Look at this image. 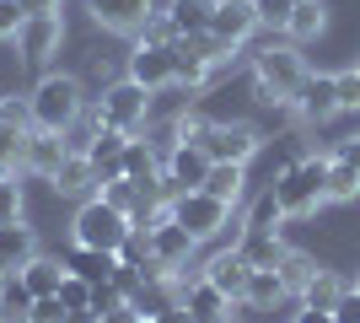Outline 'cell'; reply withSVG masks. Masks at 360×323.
<instances>
[{"label":"cell","instance_id":"cell-8","mask_svg":"<svg viewBox=\"0 0 360 323\" xmlns=\"http://www.w3.org/2000/svg\"><path fill=\"white\" fill-rule=\"evenodd\" d=\"M65 156H70V146H65L60 129H27V140H22V156H16V172H32V178H54V172L65 167Z\"/></svg>","mask_w":360,"mask_h":323},{"label":"cell","instance_id":"cell-26","mask_svg":"<svg viewBox=\"0 0 360 323\" xmlns=\"http://www.w3.org/2000/svg\"><path fill=\"white\" fill-rule=\"evenodd\" d=\"M274 302H285L280 270H253V280H248V296H242L237 308H248V312H264V308H274Z\"/></svg>","mask_w":360,"mask_h":323},{"label":"cell","instance_id":"cell-7","mask_svg":"<svg viewBox=\"0 0 360 323\" xmlns=\"http://www.w3.org/2000/svg\"><path fill=\"white\" fill-rule=\"evenodd\" d=\"M205 151H210V162H242L248 167L264 151V129L253 119H215L210 135H205Z\"/></svg>","mask_w":360,"mask_h":323},{"label":"cell","instance_id":"cell-47","mask_svg":"<svg viewBox=\"0 0 360 323\" xmlns=\"http://www.w3.org/2000/svg\"><path fill=\"white\" fill-rule=\"evenodd\" d=\"M22 11L27 16H49V11H60V0H22Z\"/></svg>","mask_w":360,"mask_h":323},{"label":"cell","instance_id":"cell-1","mask_svg":"<svg viewBox=\"0 0 360 323\" xmlns=\"http://www.w3.org/2000/svg\"><path fill=\"white\" fill-rule=\"evenodd\" d=\"M22 103H27L32 129H60V135L86 113V92H81V81H75L70 70H44Z\"/></svg>","mask_w":360,"mask_h":323},{"label":"cell","instance_id":"cell-25","mask_svg":"<svg viewBox=\"0 0 360 323\" xmlns=\"http://www.w3.org/2000/svg\"><path fill=\"white\" fill-rule=\"evenodd\" d=\"M242 184H248V167H242V162H210V172H205V184H199V189H210L215 200L237 205L242 200Z\"/></svg>","mask_w":360,"mask_h":323},{"label":"cell","instance_id":"cell-20","mask_svg":"<svg viewBox=\"0 0 360 323\" xmlns=\"http://www.w3.org/2000/svg\"><path fill=\"white\" fill-rule=\"evenodd\" d=\"M237 253L253 264V270H274V264L285 259V243H280V232H242Z\"/></svg>","mask_w":360,"mask_h":323},{"label":"cell","instance_id":"cell-29","mask_svg":"<svg viewBox=\"0 0 360 323\" xmlns=\"http://www.w3.org/2000/svg\"><path fill=\"white\" fill-rule=\"evenodd\" d=\"M345 286H349V280L339 275V270H323V264H317V275L307 280V291H301V302H307V308H328V312H333V302L345 296Z\"/></svg>","mask_w":360,"mask_h":323},{"label":"cell","instance_id":"cell-35","mask_svg":"<svg viewBox=\"0 0 360 323\" xmlns=\"http://www.w3.org/2000/svg\"><path fill=\"white\" fill-rule=\"evenodd\" d=\"M253 11H258V27H269V32L290 27V0H253Z\"/></svg>","mask_w":360,"mask_h":323},{"label":"cell","instance_id":"cell-40","mask_svg":"<svg viewBox=\"0 0 360 323\" xmlns=\"http://www.w3.org/2000/svg\"><path fill=\"white\" fill-rule=\"evenodd\" d=\"M119 308H129V302H124V291L113 286V280L91 286V312H97V318H103V312H119Z\"/></svg>","mask_w":360,"mask_h":323},{"label":"cell","instance_id":"cell-44","mask_svg":"<svg viewBox=\"0 0 360 323\" xmlns=\"http://www.w3.org/2000/svg\"><path fill=\"white\" fill-rule=\"evenodd\" d=\"M333 162H349V167L360 172V135H349V140H339L333 146Z\"/></svg>","mask_w":360,"mask_h":323},{"label":"cell","instance_id":"cell-51","mask_svg":"<svg viewBox=\"0 0 360 323\" xmlns=\"http://www.w3.org/2000/svg\"><path fill=\"white\" fill-rule=\"evenodd\" d=\"M140 323H156V318H140Z\"/></svg>","mask_w":360,"mask_h":323},{"label":"cell","instance_id":"cell-52","mask_svg":"<svg viewBox=\"0 0 360 323\" xmlns=\"http://www.w3.org/2000/svg\"><path fill=\"white\" fill-rule=\"evenodd\" d=\"M355 291H360V275H355Z\"/></svg>","mask_w":360,"mask_h":323},{"label":"cell","instance_id":"cell-31","mask_svg":"<svg viewBox=\"0 0 360 323\" xmlns=\"http://www.w3.org/2000/svg\"><path fill=\"white\" fill-rule=\"evenodd\" d=\"M6 221H27V194L16 184V167H0V227Z\"/></svg>","mask_w":360,"mask_h":323},{"label":"cell","instance_id":"cell-48","mask_svg":"<svg viewBox=\"0 0 360 323\" xmlns=\"http://www.w3.org/2000/svg\"><path fill=\"white\" fill-rule=\"evenodd\" d=\"M103 323H140L135 308H119V312H103Z\"/></svg>","mask_w":360,"mask_h":323},{"label":"cell","instance_id":"cell-2","mask_svg":"<svg viewBox=\"0 0 360 323\" xmlns=\"http://www.w3.org/2000/svg\"><path fill=\"white\" fill-rule=\"evenodd\" d=\"M307 81V60H301L296 44H264L253 54V97L264 108H290V97H296V87Z\"/></svg>","mask_w":360,"mask_h":323},{"label":"cell","instance_id":"cell-3","mask_svg":"<svg viewBox=\"0 0 360 323\" xmlns=\"http://www.w3.org/2000/svg\"><path fill=\"white\" fill-rule=\"evenodd\" d=\"M274 200H280V210L290 215H312L317 205L328 200V156H301V162H290L285 172H274L269 178Z\"/></svg>","mask_w":360,"mask_h":323},{"label":"cell","instance_id":"cell-6","mask_svg":"<svg viewBox=\"0 0 360 323\" xmlns=\"http://www.w3.org/2000/svg\"><path fill=\"white\" fill-rule=\"evenodd\" d=\"M172 221H178V227H188V237H194V243H215V237L231 227V205L215 200L210 189H183L178 200H172Z\"/></svg>","mask_w":360,"mask_h":323},{"label":"cell","instance_id":"cell-30","mask_svg":"<svg viewBox=\"0 0 360 323\" xmlns=\"http://www.w3.org/2000/svg\"><path fill=\"white\" fill-rule=\"evenodd\" d=\"M280 221H285V210H280V200H274V189H264V194L248 205L242 232H280Z\"/></svg>","mask_w":360,"mask_h":323},{"label":"cell","instance_id":"cell-4","mask_svg":"<svg viewBox=\"0 0 360 323\" xmlns=\"http://www.w3.org/2000/svg\"><path fill=\"white\" fill-rule=\"evenodd\" d=\"M124 237H129V215L113 210L103 194H91V200L75 205V221H70V243L75 248H108V253H119Z\"/></svg>","mask_w":360,"mask_h":323},{"label":"cell","instance_id":"cell-18","mask_svg":"<svg viewBox=\"0 0 360 323\" xmlns=\"http://www.w3.org/2000/svg\"><path fill=\"white\" fill-rule=\"evenodd\" d=\"M65 270L81 280H91V286H103V280H113V270H119V253H108V248H75L65 253Z\"/></svg>","mask_w":360,"mask_h":323},{"label":"cell","instance_id":"cell-15","mask_svg":"<svg viewBox=\"0 0 360 323\" xmlns=\"http://www.w3.org/2000/svg\"><path fill=\"white\" fill-rule=\"evenodd\" d=\"M162 172H167L178 189H199V184H205V172H210V151H205V146H194V140H178V146L167 151Z\"/></svg>","mask_w":360,"mask_h":323},{"label":"cell","instance_id":"cell-43","mask_svg":"<svg viewBox=\"0 0 360 323\" xmlns=\"http://www.w3.org/2000/svg\"><path fill=\"white\" fill-rule=\"evenodd\" d=\"M333 318H339V323H360V291H355V280H349L345 296L333 302Z\"/></svg>","mask_w":360,"mask_h":323},{"label":"cell","instance_id":"cell-33","mask_svg":"<svg viewBox=\"0 0 360 323\" xmlns=\"http://www.w3.org/2000/svg\"><path fill=\"white\" fill-rule=\"evenodd\" d=\"M328 200H339V205L360 200V172L349 162H333V156H328Z\"/></svg>","mask_w":360,"mask_h":323},{"label":"cell","instance_id":"cell-36","mask_svg":"<svg viewBox=\"0 0 360 323\" xmlns=\"http://www.w3.org/2000/svg\"><path fill=\"white\" fill-rule=\"evenodd\" d=\"M103 200L113 205V210H124V215H135V205H140V189L129 184V178H113V184H103Z\"/></svg>","mask_w":360,"mask_h":323},{"label":"cell","instance_id":"cell-55","mask_svg":"<svg viewBox=\"0 0 360 323\" xmlns=\"http://www.w3.org/2000/svg\"><path fill=\"white\" fill-rule=\"evenodd\" d=\"M355 70H360V65H355Z\"/></svg>","mask_w":360,"mask_h":323},{"label":"cell","instance_id":"cell-12","mask_svg":"<svg viewBox=\"0 0 360 323\" xmlns=\"http://www.w3.org/2000/svg\"><path fill=\"white\" fill-rule=\"evenodd\" d=\"M129 81H140L146 92H162L172 87V49H156V44H135L129 49Z\"/></svg>","mask_w":360,"mask_h":323},{"label":"cell","instance_id":"cell-11","mask_svg":"<svg viewBox=\"0 0 360 323\" xmlns=\"http://www.w3.org/2000/svg\"><path fill=\"white\" fill-rule=\"evenodd\" d=\"M210 32H215V38H226L231 49H242V44H248V38L258 32V11H253V0H215Z\"/></svg>","mask_w":360,"mask_h":323},{"label":"cell","instance_id":"cell-17","mask_svg":"<svg viewBox=\"0 0 360 323\" xmlns=\"http://www.w3.org/2000/svg\"><path fill=\"white\" fill-rule=\"evenodd\" d=\"M183 308L194 312V323H221V318H231V308H237V302H231L215 280L199 275L194 286H183Z\"/></svg>","mask_w":360,"mask_h":323},{"label":"cell","instance_id":"cell-37","mask_svg":"<svg viewBox=\"0 0 360 323\" xmlns=\"http://www.w3.org/2000/svg\"><path fill=\"white\" fill-rule=\"evenodd\" d=\"M60 302H65L70 312L91 308V280H81V275H70V270H65V280H60Z\"/></svg>","mask_w":360,"mask_h":323},{"label":"cell","instance_id":"cell-39","mask_svg":"<svg viewBox=\"0 0 360 323\" xmlns=\"http://www.w3.org/2000/svg\"><path fill=\"white\" fill-rule=\"evenodd\" d=\"M27 11H22V0H0V44H16V32H22Z\"/></svg>","mask_w":360,"mask_h":323},{"label":"cell","instance_id":"cell-42","mask_svg":"<svg viewBox=\"0 0 360 323\" xmlns=\"http://www.w3.org/2000/svg\"><path fill=\"white\" fill-rule=\"evenodd\" d=\"M113 286L124 291V302H135V296H140V286H146V275H140L135 264H119V270H113Z\"/></svg>","mask_w":360,"mask_h":323},{"label":"cell","instance_id":"cell-50","mask_svg":"<svg viewBox=\"0 0 360 323\" xmlns=\"http://www.w3.org/2000/svg\"><path fill=\"white\" fill-rule=\"evenodd\" d=\"M6 275H11V270H6V264H0V280H6Z\"/></svg>","mask_w":360,"mask_h":323},{"label":"cell","instance_id":"cell-5","mask_svg":"<svg viewBox=\"0 0 360 323\" xmlns=\"http://www.w3.org/2000/svg\"><path fill=\"white\" fill-rule=\"evenodd\" d=\"M97 113H103V124H113V129H124V135H146V124H150V92L140 87V81L119 76V81H108V87H103Z\"/></svg>","mask_w":360,"mask_h":323},{"label":"cell","instance_id":"cell-27","mask_svg":"<svg viewBox=\"0 0 360 323\" xmlns=\"http://www.w3.org/2000/svg\"><path fill=\"white\" fill-rule=\"evenodd\" d=\"M323 22H328V6H323V0H296V6H290L285 38H290V44H307V38L323 32Z\"/></svg>","mask_w":360,"mask_h":323},{"label":"cell","instance_id":"cell-53","mask_svg":"<svg viewBox=\"0 0 360 323\" xmlns=\"http://www.w3.org/2000/svg\"><path fill=\"white\" fill-rule=\"evenodd\" d=\"M221 323H231V318H221Z\"/></svg>","mask_w":360,"mask_h":323},{"label":"cell","instance_id":"cell-16","mask_svg":"<svg viewBox=\"0 0 360 323\" xmlns=\"http://www.w3.org/2000/svg\"><path fill=\"white\" fill-rule=\"evenodd\" d=\"M49 189L54 194H65V200H91V194H103V178H97V167H91L86 156H65V167L49 178Z\"/></svg>","mask_w":360,"mask_h":323},{"label":"cell","instance_id":"cell-21","mask_svg":"<svg viewBox=\"0 0 360 323\" xmlns=\"http://www.w3.org/2000/svg\"><path fill=\"white\" fill-rule=\"evenodd\" d=\"M32 253H38L32 227H27V221H6V227H0V264H6V270H22Z\"/></svg>","mask_w":360,"mask_h":323},{"label":"cell","instance_id":"cell-46","mask_svg":"<svg viewBox=\"0 0 360 323\" xmlns=\"http://www.w3.org/2000/svg\"><path fill=\"white\" fill-rule=\"evenodd\" d=\"M290 323H339V318H333L328 308H307V302H301V312H296Z\"/></svg>","mask_w":360,"mask_h":323},{"label":"cell","instance_id":"cell-9","mask_svg":"<svg viewBox=\"0 0 360 323\" xmlns=\"http://www.w3.org/2000/svg\"><path fill=\"white\" fill-rule=\"evenodd\" d=\"M60 44H65V22H60V11L27 16V22H22V32H16V54H22L27 65L54 60V54H60Z\"/></svg>","mask_w":360,"mask_h":323},{"label":"cell","instance_id":"cell-13","mask_svg":"<svg viewBox=\"0 0 360 323\" xmlns=\"http://www.w3.org/2000/svg\"><path fill=\"white\" fill-rule=\"evenodd\" d=\"M290 108H296L307 124H328L333 113H339V97H333V76H312V70H307V81H301L296 97H290Z\"/></svg>","mask_w":360,"mask_h":323},{"label":"cell","instance_id":"cell-45","mask_svg":"<svg viewBox=\"0 0 360 323\" xmlns=\"http://www.w3.org/2000/svg\"><path fill=\"white\" fill-rule=\"evenodd\" d=\"M156 323H194V312L183 308V296H178V302H167V308L156 312Z\"/></svg>","mask_w":360,"mask_h":323},{"label":"cell","instance_id":"cell-54","mask_svg":"<svg viewBox=\"0 0 360 323\" xmlns=\"http://www.w3.org/2000/svg\"><path fill=\"white\" fill-rule=\"evenodd\" d=\"M290 6H296V0H290Z\"/></svg>","mask_w":360,"mask_h":323},{"label":"cell","instance_id":"cell-41","mask_svg":"<svg viewBox=\"0 0 360 323\" xmlns=\"http://www.w3.org/2000/svg\"><path fill=\"white\" fill-rule=\"evenodd\" d=\"M70 318V308L60 302V291L54 296H32V323H65Z\"/></svg>","mask_w":360,"mask_h":323},{"label":"cell","instance_id":"cell-22","mask_svg":"<svg viewBox=\"0 0 360 323\" xmlns=\"http://www.w3.org/2000/svg\"><path fill=\"white\" fill-rule=\"evenodd\" d=\"M16 275L27 280V291H32V296H54V291H60V280H65V259H49V253H32V259L22 264Z\"/></svg>","mask_w":360,"mask_h":323},{"label":"cell","instance_id":"cell-38","mask_svg":"<svg viewBox=\"0 0 360 323\" xmlns=\"http://www.w3.org/2000/svg\"><path fill=\"white\" fill-rule=\"evenodd\" d=\"M333 97H339V113H355L360 108V70H339L333 76Z\"/></svg>","mask_w":360,"mask_h":323},{"label":"cell","instance_id":"cell-49","mask_svg":"<svg viewBox=\"0 0 360 323\" xmlns=\"http://www.w3.org/2000/svg\"><path fill=\"white\" fill-rule=\"evenodd\" d=\"M65 323H103V318H97V312H91V308H81V312H70V318H65Z\"/></svg>","mask_w":360,"mask_h":323},{"label":"cell","instance_id":"cell-34","mask_svg":"<svg viewBox=\"0 0 360 323\" xmlns=\"http://www.w3.org/2000/svg\"><path fill=\"white\" fill-rule=\"evenodd\" d=\"M172 38H178V27H172L167 11H150L146 22H140V32H135V44H156V49H172Z\"/></svg>","mask_w":360,"mask_h":323},{"label":"cell","instance_id":"cell-19","mask_svg":"<svg viewBox=\"0 0 360 323\" xmlns=\"http://www.w3.org/2000/svg\"><path fill=\"white\" fill-rule=\"evenodd\" d=\"M215 65L205 60V54H194V49L183 44V38H172V81H178L183 92H199V87H210Z\"/></svg>","mask_w":360,"mask_h":323},{"label":"cell","instance_id":"cell-10","mask_svg":"<svg viewBox=\"0 0 360 323\" xmlns=\"http://www.w3.org/2000/svg\"><path fill=\"white\" fill-rule=\"evenodd\" d=\"M91 6V22L108 32H124V38H135L140 22L156 11V0H86Z\"/></svg>","mask_w":360,"mask_h":323},{"label":"cell","instance_id":"cell-32","mask_svg":"<svg viewBox=\"0 0 360 323\" xmlns=\"http://www.w3.org/2000/svg\"><path fill=\"white\" fill-rule=\"evenodd\" d=\"M119 264H135V270H150V264H156V248H150V227H135V221H129V237L119 243Z\"/></svg>","mask_w":360,"mask_h":323},{"label":"cell","instance_id":"cell-24","mask_svg":"<svg viewBox=\"0 0 360 323\" xmlns=\"http://www.w3.org/2000/svg\"><path fill=\"white\" fill-rule=\"evenodd\" d=\"M0 323H32V291L16 270L0 280Z\"/></svg>","mask_w":360,"mask_h":323},{"label":"cell","instance_id":"cell-28","mask_svg":"<svg viewBox=\"0 0 360 323\" xmlns=\"http://www.w3.org/2000/svg\"><path fill=\"white\" fill-rule=\"evenodd\" d=\"M274 270H280V286H285V296H296V302H301L307 280L317 275V259H312V253H296V248H285V259L274 264Z\"/></svg>","mask_w":360,"mask_h":323},{"label":"cell","instance_id":"cell-14","mask_svg":"<svg viewBox=\"0 0 360 323\" xmlns=\"http://www.w3.org/2000/svg\"><path fill=\"white\" fill-rule=\"evenodd\" d=\"M199 275H205V280H215V286H221V291L231 296V302H242V296H248V280H253V264L242 259V253H237V243H231V248H221V253H215V259L205 264Z\"/></svg>","mask_w":360,"mask_h":323},{"label":"cell","instance_id":"cell-23","mask_svg":"<svg viewBox=\"0 0 360 323\" xmlns=\"http://www.w3.org/2000/svg\"><path fill=\"white\" fill-rule=\"evenodd\" d=\"M162 11L172 16V27H178V38H188V32H210L215 0H167Z\"/></svg>","mask_w":360,"mask_h":323}]
</instances>
